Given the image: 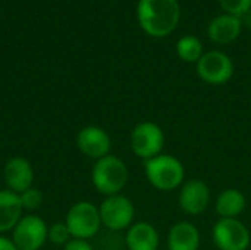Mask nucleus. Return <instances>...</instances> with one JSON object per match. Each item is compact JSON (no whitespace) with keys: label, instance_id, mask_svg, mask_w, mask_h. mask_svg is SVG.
<instances>
[{"label":"nucleus","instance_id":"obj_1","mask_svg":"<svg viewBox=\"0 0 251 250\" xmlns=\"http://www.w3.org/2000/svg\"><path fill=\"white\" fill-rule=\"evenodd\" d=\"M137 18L146 34L162 38L176 28L181 18V7L178 0H140Z\"/></svg>","mask_w":251,"mask_h":250},{"label":"nucleus","instance_id":"obj_2","mask_svg":"<svg viewBox=\"0 0 251 250\" xmlns=\"http://www.w3.org/2000/svg\"><path fill=\"white\" fill-rule=\"evenodd\" d=\"M144 174L147 181L156 190L172 192L184 184L185 168L176 156L160 153L144 161Z\"/></svg>","mask_w":251,"mask_h":250},{"label":"nucleus","instance_id":"obj_3","mask_svg":"<svg viewBox=\"0 0 251 250\" xmlns=\"http://www.w3.org/2000/svg\"><path fill=\"white\" fill-rule=\"evenodd\" d=\"M91 181L94 189L106 197L119 194L128 183V168L121 158L107 155L96 161L91 171Z\"/></svg>","mask_w":251,"mask_h":250},{"label":"nucleus","instance_id":"obj_4","mask_svg":"<svg viewBox=\"0 0 251 250\" xmlns=\"http://www.w3.org/2000/svg\"><path fill=\"white\" fill-rule=\"evenodd\" d=\"M65 224L72 239H78V240L93 239L101 228L99 206L87 200L76 202L69 208L65 218Z\"/></svg>","mask_w":251,"mask_h":250},{"label":"nucleus","instance_id":"obj_5","mask_svg":"<svg viewBox=\"0 0 251 250\" xmlns=\"http://www.w3.org/2000/svg\"><path fill=\"white\" fill-rule=\"evenodd\" d=\"M129 144L135 156L149 161L162 153L165 146V133L156 122L143 121L131 131Z\"/></svg>","mask_w":251,"mask_h":250},{"label":"nucleus","instance_id":"obj_6","mask_svg":"<svg viewBox=\"0 0 251 250\" xmlns=\"http://www.w3.org/2000/svg\"><path fill=\"white\" fill-rule=\"evenodd\" d=\"M101 225L110 231L128 230L134 224L135 208L131 199L124 194L107 196L99 206Z\"/></svg>","mask_w":251,"mask_h":250},{"label":"nucleus","instance_id":"obj_7","mask_svg":"<svg viewBox=\"0 0 251 250\" xmlns=\"http://www.w3.org/2000/svg\"><path fill=\"white\" fill-rule=\"evenodd\" d=\"M212 239L219 250H247L251 245L250 230L238 218H219L212 228Z\"/></svg>","mask_w":251,"mask_h":250},{"label":"nucleus","instance_id":"obj_8","mask_svg":"<svg viewBox=\"0 0 251 250\" xmlns=\"http://www.w3.org/2000/svg\"><path fill=\"white\" fill-rule=\"evenodd\" d=\"M197 75L210 85H222L234 75V63L228 55L219 50L206 52L197 62Z\"/></svg>","mask_w":251,"mask_h":250},{"label":"nucleus","instance_id":"obj_9","mask_svg":"<svg viewBox=\"0 0 251 250\" xmlns=\"http://www.w3.org/2000/svg\"><path fill=\"white\" fill-rule=\"evenodd\" d=\"M47 224L37 215H24L12 230V242L18 250H40L47 240Z\"/></svg>","mask_w":251,"mask_h":250},{"label":"nucleus","instance_id":"obj_10","mask_svg":"<svg viewBox=\"0 0 251 250\" xmlns=\"http://www.w3.org/2000/svg\"><path fill=\"white\" fill-rule=\"evenodd\" d=\"M78 150L90 159L99 161L110 155L112 140L106 130L97 125H87L76 134Z\"/></svg>","mask_w":251,"mask_h":250},{"label":"nucleus","instance_id":"obj_11","mask_svg":"<svg viewBox=\"0 0 251 250\" xmlns=\"http://www.w3.org/2000/svg\"><path fill=\"white\" fill-rule=\"evenodd\" d=\"M179 208L193 217L201 215L210 203V189L209 186L197 178L185 181L181 186L178 196Z\"/></svg>","mask_w":251,"mask_h":250},{"label":"nucleus","instance_id":"obj_12","mask_svg":"<svg viewBox=\"0 0 251 250\" xmlns=\"http://www.w3.org/2000/svg\"><path fill=\"white\" fill-rule=\"evenodd\" d=\"M3 178L9 190L21 194L34 184V169L25 158H10L3 168Z\"/></svg>","mask_w":251,"mask_h":250},{"label":"nucleus","instance_id":"obj_13","mask_svg":"<svg viewBox=\"0 0 251 250\" xmlns=\"http://www.w3.org/2000/svg\"><path fill=\"white\" fill-rule=\"evenodd\" d=\"M241 18L224 13L210 21L207 34L209 38L216 44H229L238 38V35L241 34Z\"/></svg>","mask_w":251,"mask_h":250},{"label":"nucleus","instance_id":"obj_14","mask_svg":"<svg viewBox=\"0 0 251 250\" xmlns=\"http://www.w3.org/2000/svg\"><path fill=\"white\" fill-rule=\"evenodd\" d=\"M125 243L128 250H157L160 243L159 231L150 222H134L126 231Z\"/></svg>","mask_w":251,"mask_h":250},{"label":"nucleus","instance_id":"obj_15","mask_svg":"<svg viewBox=\"0 0 251 250\" xmlns=\"http://www.w3.org/2000/svg\"><path fill=\"white\" fill-rule=\"evenodd\" d=\"M200 231L190 221L174 224L168 233V250H199Z\"/></svg>","mask_w":251,"mask_h":250},{"label":"nucleus","instance_id":"obj_16","mask_svg":"<svg viewBox=\"0 0 251 250\" xmlns=\"http://www.w3.org/2000/svg\"><path fill=\"white\" fill-rule=\"evenodd\" d=\"M22 205L18 193L12 190H0V233H9L19 222L22 215Z\"/></svg>","mask_w":251,"mask_h":250},{"label":"nucleus","instance_id":"obj_17","mask_svg":"<svg viewBox=\"0 0 251 250\" xmlns=\"http://www.w3.org/2000/svg\"><path fill=\"white\" fill-rule=\"evenodd\" d=\"M247 200L238 189H225L216 199V214L219 218H238L246 209Z\"/></svg>","mask_w":251,"mask_h":250},{"label":"nucleus","instance_id":"obj_18","mask_svg":"<svg viewBox=\"0 0 251 250\" xmlns=\"http://www.w3.org/2000/svg\"><path fill=\"white\" fill-rule=\"evenodd\" d=\"M176 55L187 63H197L204 55L203 44L196 35H184L176 43Z\"/></svg>","mask_w":251,"mask_h":250},{"label":"nucleus","instance_id":"obj_19","mask_svg":"<svg viewBox=\"0 0 251 250\" xmlns=\"http://www.w3.org/2000/svg\"><path fill=\"white\" fill-rule=\"evenodd\" d=\"M71 234L69 230L63 222H54L47 228V240L56 246H65L69 240H71Z\"/></svg>","mask_w":251,"mask_h":250},{"label":"nucleus","instance_id":"obj_20","mask_svg":"<svg viewBox=\"0 0 251 250\" xmlns=\"http://www.w3.org/2000/svg\"><path fill=\"white\" fill-rule=\"evenodd\" d=\"M19 199H21L22 209H25V211H35L43 203V193L38 189L31 187V189L22 192L19 194Z\"/></svg>","mask_w":251,"mask_h":250},{"label":"nucleus","instance_id":"obj_21","mask_svg":"<svg viewBox=\"0 0 251 250\" xmlns=\"http://www.w3.org/2000/svg\"><path fill=\"white\" fill-rule=\"evenodd\" d=\"M219 4L225 10V13L238 18H241L251 9V0H219Z\"/></svg>","mask_w":251,"mask_h":250},{"label":"nucleus","instance_id":"obj_22","mask_svg":"<svg viewBox=\"0 0 251 250\" xmlns=\"http://www.w3.org/2000/svg\"><path fill=\"white\" fill-rule=\"evenodd\" d=\"M63 250H94L93 246L88 243V240H78V239H71L65 246Z\"/></svg>","mask_w":251,"mask_h":250},{"label":"nucleus","instance_id":"obj_23","mask_svg":"<svg viewBox=\"0 0 251 250\" xmlns=\"http://www.w3.org/2000/svg\"><path fill=\"white\" fill-rule=\"evenodd\" d=\"M0 250H18L16 246L13 245V242L7 237L0 236Z\"/></svg>","mask_w":251,"mask_h":250},{"label":"nucleus","instance_id":"obj_24","mask_svg":"<svg viewBox=\"0 0 251 250\" xmlns=\"http://www.w3.org/2000/svg\"><path fill=\"white\" fill-rule=\"evenodd\" d=\"M241 22H243L247 28H251V9L241 16Z\"/></svg>","mask_w":251,"mask_h":250}]
</instances>
